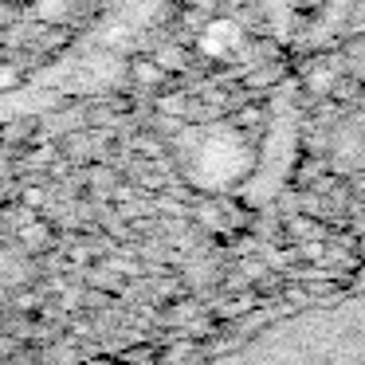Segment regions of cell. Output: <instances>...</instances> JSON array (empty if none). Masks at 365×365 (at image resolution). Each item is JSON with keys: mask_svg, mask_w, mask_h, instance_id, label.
<instances>
[{"mask_svg": "<svg viewBox=\"0 0 365 365\" xmlns=\"http://www.w3.org/2000/svg\"><path fill=\"white\" fill-rule=\"evenodd\" d=\"M232 40H236V32H232L228 24H220V28H212V32H208V48H212V51L232 48Z\"/></svg>", "mask_w": 365, "mask_h": 365, "instance_id": "obj_1", "label": "cell"}]
</instances>
